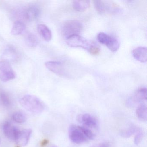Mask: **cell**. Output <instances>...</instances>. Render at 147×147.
Instances as JSON below:
<instances>
[{
  "label": "cell",
  "mask_w": 147,
  "mask_h": 147,
  "mask_svg": "<svg viewBox=\"0 0 147 147\" xmlns=\"http://www.w3.org/2000/svg\"><path fill=\"white\" fill-rule=\"evenodd\" d=\"M97 38L100 43L106 45L113 52L117 51L119 49V44L118 41L111 36L101 32L98 34Z\"/></svg>",
  "instance_id": "5"
},
{
  "label": "cell",
  "mask_w": 147,
  "mask_h": 147,
  "mask_svg": "<svg viewBox=\"0 0 147 147\" xmlns=\"http://www.w3.org/2000/svg\"><path fill=\"white\" fill-rule=\"evenodd\" d=\"M46 67L52 73L60 76H66L67 70L63 63L60 62L49 61L45 63Z\"/></svg>",
  "instance_id": "7"
},
{
  "label": "cell",
  "mask_w": 147,
  "mask_h": 147,
  "mask_svg": "<svg viewBox=\"0 0 147 147\" xmlns=\"http://www.w3.org/2000/svg\"><path fill=\"white\" fill-rule=\"evenodd\" d=\"M0 143H1V138H0Z\"/></svg>",
  "instance_id": "27"
},
{
  "label": "cell",
  "mask_w": 147,
  "mask_h": 147,
  "mask_svg": "<svg viewBox=\"0 0 147 147\" xmlns=\"http://www.w3.org/2000/svg\"><path fill=\"white\" fill-rule=\"evenodd\" d=\"M73 7L77 11L84 12L90 7L89 1H73Z\"/></svg>",
  "instance_id": "16"
},
{
  "label": "cell",
  "mask_w": 147,
  "mask_h": 147,
  "mask_svg": "<svg viewBox=\"0 0 147 147\" xmlns=\"http://www.w3.org/2000/svg\"><path fill=\"white\" fill-rule=\"evenodd\" d=\"M83 29L82 24L77 20H69L64 22L62 26L63 36L68 38L71 36L79 35Z\"/></svg>",
  "instance_id": "2"
},
{
  "label": "cell",
  "mask_w": 147,
  "mask_h": 147,
  "mask_svg": "<svg viewBox=\"0 0 147 147\" xmlns=\"http://www.w3.org/2000/svg\"><path fill=\"white\" fill-rule=\"evenodd\" d=\"M88 51L92 55H98L100 51V49L98 46L94 45H92L90 48H89Z\"/></svg>",
  "instance_id": "24"
},
{
  "label": "cell",
  "mask_w": 147,
  "mask_h": 147,
  "mask_svg": "<svg viewBox=\"0 0 147 147\" xmlns=\"http://www.w3.org/2000/svg\"><path fill=\"white\" fill-rule=\"evenodd\" d=\"M136 114L138 118L142 122H146L147 119V110L146 105L141 104L136 110Z\"/></svg>",
  "instance_id": "17"
},
{
  "label": "cell",
  "mask_w": 147,
  "mask_h": 147,
  "mask_svg": "<svg viewBox=\"0 0 147 147\" xmlns=\"http://www.w3.org/2000/svg\"><path fill=\"white\" fill-rule=\"evenodd\" d=\"M94 8L98 13L103 14L105 12L107 7L105 1L100 0H95L93 1Z\"/></svg>",
  "instance_id": "19"
},
{
  "label": "cell",
  "mask_w": 147,
  "mask_h": 147,
  "mask_svg": "<svg viewBox=\"0 0 147 147\" xmlns=\"http://www.w3.org/2000/svg\"><path fill=\"white\" fill-rule=\"evenodd\" d=\"M143 138V132L140 129H138L136 131V134L134 138V143L136 145H138L142 141Z\"/></svg>",
  "instance_id": "23"
},
{
  "label": "cell",
  "mask_w": 147,
  "mask_h": 147,
  "mask_svg": "<svg viewBox=\"0 0 147 147\" xmlns=\"http://www.w3.org/2000/svg\"><path fill=\"white\" fill-rule=\"evenodd\" d=\"M0 100L5 106H10L11 104V100L8 94L4 91L0 92Z\"/></svg>",
  "instance_id": "22"
},
{
  "label": "cell",
  "mask_w": 147,
  "mask_h": 147,
  "mask_svg": "<svg viewBox=\"0 0 147 147\" xmlns=\"http://www.w3.org/2000/svg\"><path fill=\"white\" fill-rule=\"evenodd\" d=\"M19 102L23 108L32 113H41L45 109L44 103L34 95H24L20 99Z\"/></svg>",
  "instance_id": "1"
},
{
  "label": "cell",
  "mask_w": 147,
  "mask_h": 147,
  "mask_svg": "<svg viewBox=\"0 0 147 147\" xmlns=\"http://www.w3.org/2000/svg\"><path fill=\"white\" fill-rule=\"evenodd\" d=\"M57 147V146H56V145H50V146H49V147Z\"/></svg>",
  "instance_id": "26"
},
{
  "label": "cell",
  "mask_w": 147,
  "mask_h": 147,
  "mask_svg": "<svg viewBox=\"0 0 147 147\" xmlns=\"http://www.w3.org/2000/svg\"><path fill=\"white\" fill-rule=\"evenodd\" d=\"M147 89L144 88L138 89L132 97L134 102H141L147 100Z\"/></svg>",
  "instance_id": "14"
},
{
  "label": "cell",
  "mask_w": 147,
  "mask_h": 147,
  "mask_svg": "<svg viewBox=\"0 0 147 147\" xmlns=\"http://www.w3.org/2000/svg\"><path fill=\"white\" fill-rule=\"evenodd\" d=\"M76 119L78 122L86 127L95 129L98 126V122L97 119L90 114L88 113L80 114L77 116Z\"/></svg>",
  "instance_id": "8"
},
{
  "label": "cell",
  "mask_w": 147,
  "mask_h": 147,
  "mask_svg": "<svg viewBox=\"0 0 147 147\" xmlns=\"http://www.w3.org/2000/svg\"><path fill=\"white\" fill-rule=\"evenodd\" d=\"M90 147H109V145L107 143H100L94 144Z\"/></svg>",
  "instance_id": "25"
},
{
  "label": "cell",
  "mask_w": 147,
  "mask_h": 147,
  "mask_svg": "<svg viewBox=\"0 0 147 147\" xmlns=\"http://www.w3.org/2000/svg\"><path fill=\"white\" fill-rule=\"evenodd\" d=\"M32 133V130L30 129L20 130L15 142L20 146H25L28 143Z\"/></svg>",
  "instance_id": "11"
},
{
  "label": "cell",
  "mask_w": 147,
  "mask_h": 147,
  "mask_svg": "<svg viewBox=\"0 0 147 147\" xmlns=\"http://www.w3.org/2000/svg\"><path fill=\"white\" fill-rule=\"evenodd\" d=\"M133 57L141 63L146 62L147 60V48L144 47H138L132 51Z\"/></svg>",
  "instance_id": "12"
},
{
  "label": "cell",
  "mask_w": 147,
  "mask_h": 147,
  "mask_svg": "<svg viewBox=\"0 0 147 147\" xmlns=\"http://www.w3.org/2000/svg\"><path fill=\"white\" fill-rule=\"evenodd\" d=\"M16 74L7 60L0 61V80L4 82L15 79Z\"/></svg>",
  "instance_id": "3"
},
{
  "label": "cell",
  "mask_w": 147,
  "mask_h": 147,
  "mask_svg": "<svg viewBox=\"0 0 147 147\" xmlns=\"http://www.w3.org/2000/svg\"><path fill=\"white\" fill-rule=\"evenodd\" d=\"M67 43L70 47L81 48L88 51L92 45L87 39L79 35H74L68 38Z\"/></svg>",
  "instance_id": "6"
},
{
  "label": "cell",
  "mask_w": 147,
  "mask_h": 147,
  "mask_svg": "<svg viewBox=\"0 0 147 147\" xmlns=\"http://www.w3.org/2000/svg\"><path fill=\"white\" fill-rule=\"evenodd\" d=\"M26 44L30 48H35L38 44V40L36 36L32 33H29L26 37Z\"/></svg>",
  "instance_id": "18"
},
{
  "label": "cell",
  "mask_w": 147,
  "mask_h": 147,
  "mask_svg": "<svg viewBox=\"0 0 147 147\" xmlns=\"http://www.w3.org/2000/svg\"><path fill=\"white\" fill-rule=\"evenodd\" d=\"M13 119L17 123H21L26 121L27 117L24 113L21 111H18L13 113Z\"/></svg>",
  "instance_id": "20"
},
{
  "label": "cell",
  "mask_w": 147,
  "mask_h": 147,
  "mask_svg": "<svg viewBox=\"0 0 147 147\" xmlns=\"http://www.w3.org/2000/svg\"><path fill=\"white\" fill-rule=\"evenodd\" d=\"M2 129L4 134L8 139L15 141L20 130L8 121L4 123Z\"/></svg>",
  "instance_id": "9"
},
{
  "label": "cell",
  "mask_w": 147,
  "mask_h": 147,
  "mask_svg": "<svg viewBox=\"0 0 147 147\" xmlns=\"http://www.w3.org/2000/svg\"><path fill=\"white\" fill-rule=\"evenodd\" d=\"M25 29L24 24L20 20H17L13 25L11 33L13 36H19L23 34Z\"/></svg>",
  "instance_id": "15"
},
{
  "label": "cell",
  "mask_w": 147,
  "mask_h": 147,
  "mask_svg": "<svg viewBox=\"0 0 147 147\" xmlns=\"http://www.w3.org/2000/svg\"><path fill=\"white\" fill-rule=\"evenodd\" d=\"M41 13L39 7L32 5L26 8L23 13V16L26 20L29 21H34L37 19Z\"/></svg>",
  "instance_id": "10"
},
{
  "label": "cell",
  "mask_w": 147,
  "mask_h": 147,
  "mask_svg": "<svg viewBox=\"0 0 147 147\" xmlns=\"http://www.w3.org/2000/svg\"><path fill=\"white\" fill-rule=\"evenodd\" d=\"M38 31L41 36L47 42H49L52 38V33L49 28L43 24L38 26Z\"/></svg>",
  "instance_id": "13"
},
{
  "label": "cell",
  "mask_w": 147,
  "mask_h": 147,
  "mask_svg": "<svg viewBox=\"0 0 147 147\" xmlns=\"http://www.w3.org/2000/svg\"><path fill=\"white\" fill-rule=\"evenodd\" d=\"M137 128L134 125L130 126L126 129L123 130L120 132V135L122 137L128 138L133 135L137 131Z\"/></svg>",
  "instance_id": "21"
},
{
  "label": "cell",
  "mask_w": 147,
  "mask_h": 147,
  "mask_svg": "<svg viewBox=\"0 0 147 147\" xmlns=\"http://www.w3.org/2000/svg\"><path fill=\"white\" fill-rule=\"evenodd\" d=\"M69 132V138L74 143L80 144L86 142L88 140L83 132L81 126L71 125Z\"/></svg>",
  "instance_id": "4"
}]
</instances>
